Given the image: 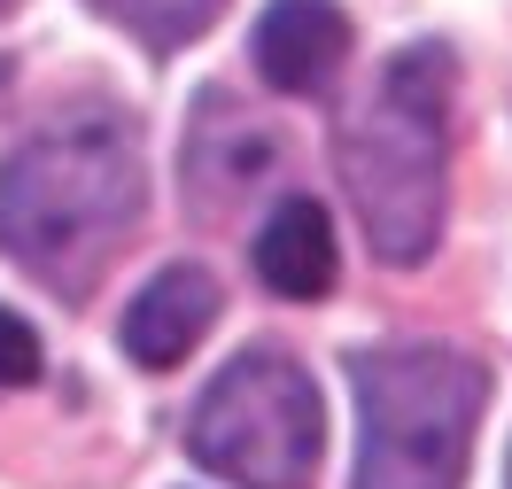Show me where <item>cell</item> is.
Returning a JSON list of instances; mask_svg holds the SVG:
<instances>
[{
    "label": "cell",
    "instance_id": "cell-7",
    "mask_svg": "<svg viewBox=\"0 0 512 489\" xmlns=\"http://www.w3.org/2000/svg\"><path fill=\"white\" fill-rule=\"evenodd\" d=\"M256 280L272 295H288V303H319V295H334V272H342V257H334V226H326V210L311 195H288L264 226H256Z\"/></svg>",
    "mask_w": 512,
    "mask_h": 489
},
{
    "label": "cell",
    "instance_id": "cell-10",
    "mask_svg": "<svg viewBox=\"0 0 512 489\" xmlns=\"http://www.w3.org/2000/svg\"><path fill=\"white\" fill-rule=\"evenodd\" d=\"M8 8H16V0H0V16H8Z\"/></svg>",
    "mask_w": 512,
    "mask_h": 489
},
{
    "label": "cell",
    "instance_id": "cell-1",
    "mask_svg": "<svg viewBox=\"0 0 512 489\" xmlns=\"http://www.w3.org/2000/svg\"><path fill=\"white\" fill-rule=\"evenodd\" d=\"M450 86L458 55L443 39H412L381 63V78L342 109L334 163L357 202V226L381 264H427L450 202Z\"/></svg>",
    "mask_w": 512,
    "mask_h": 489
},
{
    "label": "cell",
    "instance_id": "cell-6",
    "mask_svg": "<svg viewBox=\"0 0 512 489\" xmlns=\"http://www.w3.org/2000/svg\"><path fill=\"white\" fill-rule=\"evenodd\" d=\"M350 63V16L334 0H272L256 16V70L272 94H319Z\"/></svg>",
    "mask_w": 512,
    "mask_h": 489
},
{
    "label": "cell",
    "instance_id": "cell-2",
    "mask_svg": "<svg viewBox=\"0 0 512 489\" xmlns=\"http://www.w3.org/2000/svg\"><path fill=\"white\" fill-rule=\"evenodd\" d=\"M140 195V148L117 117L55 125L0 163V249L78 303L125 249Z\"/></svg>",
    "mask_w": 512,
    "mask_h": 489
},
{
    "label": "cell",
    "instance_id": "cell-8",
    "mask_svg": "<svg viewBox=\"0 0 512 489\" xmlns=\"http://www.w3.org/2000/svg\"><path fill=\"white\" fill-rule=\"evenodd\" d=\"M109 24H125L132 39H148L156 55H171V47H187L194 32H210L218 24L225 0H94Z\"/></svg>",
    "mask_w": 512,
    "mask_h": 489
},
{
    "label": "cell",
    "instance_id": "cell-11",
    "mask_svg": "<svg viewBox=\"0 0 512 489\" xmlns=\"http://www.w3.org/2000/svg\"><path fill=\"white\" fill-rule=\"evenodd\" d=\"M505 489H512V482H505Z\"/></svg>",
    "mask_w": 512,
    "mask_h": 489
},
{
    "label": "cell",
    "instance_id": "cell-3",
    "mask_svg": "<svg viewBox=\"0 0 512 489\" xmlns=\"http://www.w3.org/2000/svg\"><path fill=\"white\" fill-rule=\"evenodd\" d=\"M357 389V482L350 489H458L474 458L481 358L450 342H388L350 358Z\"/></svg>",
    "mask_w": 512,
    "mask_h": 489
},
{
    "label": "cell",
    "instance_id": "cell-5",
    "mask_svg": "<svg viewBox=\"0 0 512 489\" xmlns=\"http://www.w3.org/2000/svg\"><path fill=\"white\" fill-rule=\"evenodd\" d=\"M218 303L225 295H218V280H210L202 264H163L125 311V358L140 365V373L187 365V350L218 326Z\"/></svg>",
    "mask_w": 512,
    "mask_h": 489
},
{
    "label": "cell",
    "instance_id": "cell-9",
    "mask_svg": "<svg viewBox=\"0 0 512 489\" xmlns=\"http://www.w3.org/2000/svg\"><path fill=\"white\" fill-rule=\"evenodd\" d=\"M32 381H39V334L32 319H16L0 303V389H32Z\"/></svg>",
    "mask_w": 512,
    "mask_h": 489
},
{
    "label": "cell",
    "instance_id": "cell-4",
    "mask_svg": "<svg viewBox=\"0 0 512 489\" xmlns=\"http://www.w3.org/2000/svg\"><path fill=\"white\" fill-rule=\"evenodd\" d=\"M187 451L233 489H311L326 451L319 381L288 350H241L202 389L187 420Z\"/></svg>",
    "mask_w": 512,
    "mask_h": 489
}]
</instances>
